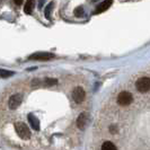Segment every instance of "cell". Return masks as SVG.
Instances as JSON below:
<instances>
[{"label":"cell","instance_id":"cell-1","mask_svg":"<svg viewBox=\"0 0 150 150\" xmlns=\"http://www.w3.org/2000/svg\"><path fill=\"white\" fill-rule=\"evenodd\" d=\"M135 87L140 93H148L150 90V78L149 77H140L135 81Z\"/></svg>","mask_w":150,"mask_h":150},{"label":"cell","instance_id":"cell-2","mask_svg":"<svg viewBox=\"0 0 150 150\" xmlns=\"http://www.w3.org/2000/svg\"><path fill=\"white\" fill-rule=\"evenodd\" d=\"M15 129H16L17 134L19 135L22 139H24V140L30 139V129L27 128V125H26L25 123H23V122H17L15 124Z\"/></svg>","mask_w":150,"mask_h":150},{"label":"cell","instance_id":"cell-3","mask_svg":"<svg viewBox=\"0 0 150 150\" xmlns=\"http://www.w3.org/2000/svg\"><path fill=\"white\" fill-rule=\"evenodd\" d=\"M132 100H133V97L129 91H121L120 94L117 95V103L121 106L130 105L132 103Z\"/></svg>","mask_w":150,"mask_h":150},{"label":"cell","instance_id":"cell-4","mask_svg":"<svg viewBox=\"0 0 150 150\" xmlns=\"http://www.w3.org/2000/svg\"><path fill=\"white\" fill-rule=\"evenodd\" d=\"M22 100H23V96L21 95V94H15V95H13L11 97L9 98V102H8V106H9V108H11V110H16L18 106L21 105Z\"/></svg>","mask_w":150,"mask_h":150},{"label":"cell","instance_id":"cell-5","mask_svg":"<svg viewBox=\"0 0 150 150\" xmlns=\"http://www.w3.org/2000/svg\"><path fill=\"white\" fill-rule=\"evenodd\" d=\"M85 96H86V94H85V90L81 88V87H76L74 91H72V98H74V100H75L76 103H81L83 99H85Z\"/></svg>","mask_w":150,"mask_h":150},{"label":"cell","instance_id":"cell-6","mask_svg":"<svg viewBox=\"0 0 150 150\" xmlns=\"http://www.w3.org/2000/svg\"><path fill=\"white\" fill-rule=\"evenodd\" d=\"M54 58L52 53H45V52H38L35 53V54H32L30 55V59L32 60H41V61H44V60H51Z\"/></svg>","mask_w":150,"mask_h":150},{"label":"cell","instance_id":"cell-7","mask_svg":"<svg viewBox=\"0 0 150 150\" xmlns=\"http://www.w3.org/2000/svg\"><path fill=\"white\" fill-rule=\"evenodd\" d=\"M88 115H87V113H83V114H80L79 115V117H78V120H77V125H78V128L83 130V129L87 127V124H88Z\"/></svg>","mask_w":150,"mask_h":150},{"label":"cell","instance_id":"cell-8","mask_svg":"<svg viewBox=\"0 0 150 150\" xmlns=\"http://www.w3.org/2000/svg\"><path fill=\"white\" fill-rule=\"evenodd\" d=\"M113 4V0H104L102 4H99V6L96 8V10H95V14H99V13H103V11H105L106 9H108V8L112 6Z\"/></svg>","mask_w":150,"mask_h":150},{"label":"cell","instance_id":"cell-9","mask_svg":"<svg viewBox=\"0 0 150 150\" xmlns=\"http://www.w3.org/2000/svg\"><path fill=\"white\" fill-rule=\"evenodd\" d=\"M28 121H30V125H32V128L34 129V130H40V121L33 115V114H30L28 115Z\"/></svg>","mask_w":150,"mask_h":150},{"label":"cell","instance_id":"cell-10","mask_svg":"<svg viewBox=\"0 0 150 150\" xmlns=\"http://www.w3.org/2000/svg\"><path fill=\"white\" fill-rule=\"evenodd\" d=\"M34 6H35V1H34V0H27V2H26V5H25V8H24L25 14L30 15V14H32V11H33Z\"/></svg>","mask_w":150,"mask_h":150},{"label":"cell","instance_id":"cell-11","mask_svg":"<svg viewBox=\"0 0 150 150\" xmlns=\"http://www.w3.org/2000/svg\"><path fill=\"white\" fill-rule=\"evenodd\" d=\"M102 150H117V149H116V147L111 141H106V142L103 143Z\"/></svg>","mask_w":150,"mask_h":150},{"label":"cell","instance_id":"cell-12","mask_svg":"<svg viewBox=\"0 0 150 150\" xmlns=\"http://www.w3.org/2000/svg\"><path fill=\"white\" fill-rule=\"evenodd\" d=\"M14 75V72L13 71H7V70H5V69H1L0 70V76H1V78H7V77H10V76Z\"/></svg>","mask_w":150,"mask_h":150},{"label":"cell","instance_id":"cell-13","mask_svg":"<svg viewBox=\"0 0 150 150\" xmlns=\"http://www.w3.org/2000/svg\"><path fill=\"white\" fill-rule=\"evenodd\" d=\"M52 7H53V2H50V4H49V6H47V7H45L44 15H45V17H46V18H50V11H51Z\"/></svg>","mask_w":150,"mask_h":150},{"label":"cell","instance_id":"cell-14","mask_svg":"<svg viewBox=\"0 0 150 150\" xmlns=\"http://www.w3.org/2000/svg\"><path fill=\"white\" fill-rule=\"evenodd\" d=\"M75 15L77 17H81L83 15V8L81 6H79V7H77L75 9Z\"/></svg>","mask_w":150,"mask_h":150},{"label":"cell","instance_id":"cell-15","mask_svg":"<svg viewBox=\"0 0 150 150\" xmlns=\"http://www.w3.org/2000/svg\"><path fill=\"white\" fill-rule=\"evenodd\" d=\"M44 83L46 86H52L54 83H57V80L55 79H50V78H46L44 80Z\"/></svg>","mask_w":150,"mask_h":150},{"label":"cell","instance_id":"cell-16","mask_svg":"<svg viewBox=\"0 0 150 150\" xmlns=\"http://www.w3.org/2000/svg\"><path fill=\"white\" fill-rule=\"evenodd\" d=\"M43 5H44V0H38V7H43Z\"/></svg>","mask_w":150,"mask_h":150},{"label":"cell","instance_id":"cell-17","mask_svg":"<svg viewBox=\"0 0 150 150\" xmlns=\"http://www.w3.org/2000/svg\"><path fill=\"white\" fill-rule=\"evenodd\" d=\"M14 1H15V4H16V5H18V6H21V5H22V4H23V1H24V0H14Z\"/></svg>","mask_w":150,"mask_h":150},{"label":"cell","instance_id":"cell-18","mask_svg":"<svg viewBox=\"0 0 150 150\" xmlns=\"http://www.w3.org/2000/svg\"><path fill=\"white\" fill-rule=\"evenodd\" d=\"M93 1H97V0H93Z\"/></svg>","mask_w":150,"mask_h":150}]
</instances>
